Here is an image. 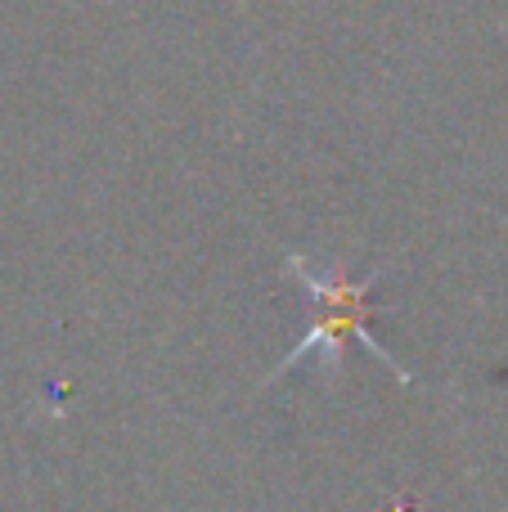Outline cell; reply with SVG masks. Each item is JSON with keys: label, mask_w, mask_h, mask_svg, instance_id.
Listing matches in <instances>:
<instances>
[{"label": "cell", "mask_w": 508, "mask_h": 512, "mask_svg": "<svg viewBox=\"0 0 508 512\" xmlns=\"http://www.w3.org/2000/svg\"><path fill=\"white\" fill-rule=\"evenodd\" d=\"M288 274H297V279L306 283V292L315 297L320 315H315L311 333H306L302 342L284 355V364H279L270 378H284L293 364H302L306 355H315V351H320V360H324V373H329V369L342 373V351H347V342L356 337V342H365L369 351H374L401 382H414L410 369H405L396 355H387V346L378 342V337H369V292H374L378 274H369V279H347L342 270L320 274V270H311V261H306V256H288Z\"/></svg>", "instance_id": "6da1fadb"}]
</instances>
